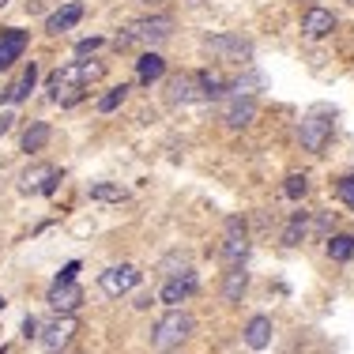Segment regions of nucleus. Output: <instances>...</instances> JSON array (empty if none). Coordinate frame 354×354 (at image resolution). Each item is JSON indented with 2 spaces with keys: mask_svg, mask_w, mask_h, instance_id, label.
<instances>
[{
  "mask_svg": "<svg viewBox=\"0 0 354 354\" xmlns=\"http://www.w3.org/2000/svg\"><path fill=\"white\" fill-rule=\"evenodd\" d=\"M204 49H207V53H215V61H223V64H241V68H249V64H252V53H257L249 38L230 35V30L207 35V38H204Z\"/></svg>",
  "mask_w": 354,
  "mask_h": 354,
  "instance_id": "obj_5",
  "label": "nucleus"
},
{
  "mask_svg": "<svg viewBox=\"0 0 354 354\" xmlns=\"http://www.w3.org/2000/svg\"><path fill=\"white\" fill-rule=\"evenodd\" d=\"M4 306H8V301H4V294H0V309H4Z\"/></svg>",
  "mask_w": 354,
  "mask_h": 354,
  "instance_id": "obj_36",
  "label": "nucleus"
},
{
  "mask_svg": "<svg viewBox=\"0 0 354 354\" xmlns=\"http://www.w3.org/2000/svg\"><path fill=\"white\" fill-rule=\"evenodd\" d=\"M57 185H61V170L49 162H30L19 174V192H27V196H53Z\"/></svg>",
  "mask_w": 354,
  "mask_h": 354,
  "instance_id": "obj_8",
  "label": "nucleus"
},
{
  "mask_svg": "<svg viewBox=\"0 0 354 354\" xmlns=\"http://www.w3.org/2000/svg\"><path fill=\"white\" fill-rule=\"evenodd\" d=\"M80 19H83V4H80V0H68V4H61L46 19V30H49V35H64V30H72Z\"/></svg>",
  "mask_w": 354,
  "mask_h": 354,
  "instance_id": "obj_18",
  "label": "nucleus"
},
{
  "mask_svg": "<svg viewBox=\"0 0 354 354\" xmlns=\"http://www.w3.org/2000/svg\"><path fill=\"white\" fill-rule=\"evenodd\" d=\"M53 136V129H49V121H30V129L23 132V151H41Z\"/></svg>",
  "mask_w": 354,
  "mask_h": 354,
  "instance_id": "obj_23",
  "label": "nucleus"
},
{
  "mask_svg": "<svg viewBox=\"0 0 354 354\" xmlns=\"http://www.w3.org/2000/svg\"><path fill=\"white\" fill-rule=\"evenodd\" d=\"M166 75V57L158 53V49H143L140 61H136V83L140 87H151L155 80H162Z\"/></svg>",
  "mask_w": 354,
  "mask_h": 354,
  "instance_id": "obj_16",
  "label": "nucleus"
},
{
  "mask_svg": "<svg viewBox=\"0 0 354 354\" xmlns=\"http://www.w3.org/2000/svg\"><path fill=\"white\" fill-rule=\"evenodd\" d=\"M196 272H189V275H177V279H166L162 283V290H158V298H162V306H170L177 309L181 301H189L192 294H196Z\"/></svg>",
  "mask_w": 354,
  "mask_h": 354,
  "instance_id": "obj_14",
  "label": "nucleus"
},
{
  "mask_svg": "<svg viewBox=\"0 0 354 354\" xmlns=\"http://www.w3.org/2000/svg\"><path fill=\"white\" fill-rule=\"evenodd\" d=\"M309 238V215L306 212H294L290 215V223H286V230H283V245H301V241Z\"/></svg>",
  "mask_w": 354,
  "mask_h": 354,
  "instance_id": "obj_22",
  "label": "nucleus"
},
{
  "mask_svg": "<svg viewBox=\"0 0 354 354\" xmlns=\"http://www.w3.org/2000/svg\"><path fill=\"white\" fill-rule=\"evenodd\" d=\"M245 257H249V226L241 215H230L223 226V260L226 268H234V264H245Z\"/></svg>",
  "mask_w": 354,
  "mask_h": 354,
  "instance_id": "obj_9",
  "label": "nucleus"
},
{
  "mask_svg": "<svg viewBox=\"0 0 354 354\" xmlns=\"http://www.w3.org/2000/svg\"><path fill=\"white\" fill-rule=\"evenodd\" d=\"M27 41H30V35H27V30H19V27H4V30H0V72H8L23 53H27Z\"/></svg>",
  "mask_w": 354,
  "mask_h": 354,
  "instance_id": "obj_13",
  "label": "nucleus"
},
{
  "mask_svg": "<svg viewBox=\"0 0 354 354\" xmlns=\"http://www.w3.org/2000/svg\"><path fill=\"white\" fill-rule=\"evenodd\" d=\"M98 286H102V294H109V298H121V294L140 286V268L136 264H113L98 275Z\"/></svg>",
  "mask_w": 354,
  "mask_h": 354,
  "instance_id": "obj_11",
  "label": "nucleus"
},
{
  "mask_svg": "<svg viewBox=\"0 0 354 354\" xmlns=\"http://www.w3.org/2000/svg\"><path fill=\"white\" fill-rule=\"evenodd\" d=\"M4 4H8V0H0V8H4Z\"/></svg>",
  "mask_w": 354,
  "mask_h": 354,
  "instance_id": "obj_38",
  "label": "nucleus"
},
{
  "mask_svg": "<svg viewBox=\"0 0 354 354\" xmlns=\"http://www.w3.org/2000/svg\"><path fill=\"white\" fill-rule=\"evenodd\" d=\"M332 132H335V109H332V106H313L306 117H301V124H298L301 147L313 151V155H320V151L328 147Z\"/></svg>",
  "mask_w": 354,
  "mask_h": 354,
  "instance_id": "obj_3",
  "label": "nucleus"
},
{
  "mask_svg": "<svg viewBox=\"0 0 354 354\" xmlns=\"http://www.w3.org/2000/svg\"><path fill=\"white\" fill-rule=\"evenodd\" d=\"M335 196H339L347 207H354V174H347V177H339V181H335Z\"/></svg>",
  "mask_w": 354,
  "mask_h": 354,
  "instance_id": "obj_28",
  "label": "nucleus"
},
{
  "mask_svg": "<svg viewBox=\"0 0 354 354\" xmlns=\"http://www.w3.org/2000/svg\"><path fill=\"white\" fill-rule=\"evenodd\" d=\"M140 4H147V8H158V4H166V0H140Z\"/></svg>",
  "mask_w": 354,
  "mask_h": 354,
  "instance_id": "obj_35",
  "label": "nucleus"
},
{
  "mask_svg": "<svg viewBox=\"0 0 354 354\" xmlns=\"http://www.w3.org/2000/svg\"><path fill=\"white\" fill-rule=\"evenodd\" d=\"M313 230H317V238H332V234H328V230H332V215H328V212H320L317 215V223H313Z\"/></svg>",
  "mask_w": 354,
  "mask_h": 354,
  "instance_id": "obj_30",
  "label": "nucleus"
},
{
  "mask_svg": "<svg viewBox=\"0 0 354 354\" xmlns=\"http://www.w3.org/2000/svg\"><path fill=\"white\" fill-rule=\"evenodd\" d=\"M174 35V15H143V19H132L121 35L113 38L117 49H132V46H147L158 49L162 41H170Z\"/></svg>",
  "mask_w": 354,
  "mask_h": 354,
  "instance_id": "obj_2",
  "label": "nucleus"
},
{
  "mask_svg": "<svg viewBox=\"0 0 354 354\" xmlns=\"http://www.w3.org/2000/svg\"><path fill=\"white\" fill-rule=\"evenodd\" d=\"M124 98H129V83H121V87H109L106 95L98 98V113H113V109L121 106Z\"/></svg>",
  "mask_w": 354,
  "mask_h": 354,
  "instance_id": "obj_26",
  "label": "nucleus"
},
{
  "mask_svg": "<svg viewBox=\"0 0 354 354\" xmlns=\"http://www.w3.org/2000/svg\"><path fill=\"white\" fill-rule=\"evenodd\" d=\"M46 301H49V309H53V313H75V309L83 306V286L75 283V279H68V283L53 279Z\"/></svg>",
  "mask_w": 354,
  "mask_h": 354,
  "instance_id": "obj_12",
  "label": "nucleus"
},
{
  "mask_svg": "<svg viewBox=\"0 0 354 354\" xmlns=\"http://www.w3.org/2000/svg\"><path fill=\"white\" fill-rule=\"evenodd\" d=\"M189 272H192V257L181 249L166 252V257L158 260V275H162V279H177V275H189Z\"/></svg>",
  "mask_w": 354,
  "mask_h": 354,
  "instance_id": "obj_20",
  "label": "nucleus"
},
{
  "mask_svg": "<svg viewBox=\"0 0 354 354\" xmlns=\"http://www.w3.org/2000/svg\"><path fill=\"white\" fill-rule=\"evenodd\" d=\"M38 328H41L38 317H30V313L23 317V335H27V339H38Z\"/></svg>",
  "mask_w": 354,
  "mask_h": 354,
  "instance_id": "obj_31",
  "label": "nucleus"
},
{
  "mask_svg": "<svg viewBox=\"0 0 354 354\" xmlns=\"http://www.w3.org/2000/svg\"><path fill=\"white\" fill-rule=\"evenodd\" d=\"M75 332H80L75 317L72 313H57L49 324L38 328V343H41V351H46V354H64V351L72 347Z\"/></svg>",
  "mask_w": 354,
  "mask_h": 354,
  "instance_id": "obj_7",
  "label": "nucleus"
},
{
  "mask_svg": "<svg viewBox=\"0 0 354 354\" xmlns=\"http://www.w3.org/2000/svg\"><path fill=\"white\" fill-rule=\"evenodd\" d=\"M223 121L226 129H249L257 121V95H245V91H226L223 98Z\"/></svg>",
  "mask_w": 354,
  "mask_h": 354,
  "instance_id": "obj_10",
  "label": "nucleus"
},
{
  "mask_svg": "<svg viewBox=\"0 0 354 354\" xmlns=\"http://www.w3.org/2000/svg\"><path fill=\"white\" fill-rule=\"evenodd\" d=\"M332 30H335V15L328 8H317V4L306 8V15H301V35L317 41V38H328Z\"/></svg>",
  "mask_w": 354,
  "mask_h": 354,
  "instance_id": "obj_15",
  "label": "nucleus"
},
{
  "mask_svg": "<svg viewBox=\"0 0 354 354\" xmlns=\"http://www.w3.org/2000/svg\"><path fill=\"white\" fill-rule=\"evenodd\" d=\"M102 75H106V61H95V57H91V61H68V64H61V68L49 75V83H46L49 98L68 109V106L80 102L83 91H87L91 83H98Z\"/></svg>",
  "mask_w": 354,
  "mask_h": 354,
  "instance_id": "obj_1",
  "label": "nucleus"
},
{
  "mask_svg": "<svg viewBox=\"0 0 354 354\" xmlns=\"http://www.w3.org/2000/svg\"><path fill=\"white\" fill-rule=\"evenodd\" d=\"M347 4H351V8H354V0H347Z\"/></svg>",
  "mask_w": 354,
  "mask_h": 354,
  "instance_id": "obj_39",
  "label": "nucleus"
},
{
  "mask_svg": "<svg viewBox=\"0 0 354 354\" xmlns=\"http://www.w3.org/2000/svg\"><path fill=\"white\" fill-rule=\"evenodd\" d=\"M283 192H286L290 200H301V196L309 192V177H306V174H290V177H286V185H283Z\"/></svg>",
  "mask_w": 354,
  "mask_h": 354,
  "instance_id": "obj_27",
  "label": "nucleus"
},
{
  "mask_svg": "<svg viewBox=\"0 0 354 354\" xmlns=\"http://www.w3.org/2000/svg\"><path fill=\"white\" fill-rule=\"evenodd\" d=\"M91 200H98V204H121L124 189L121 185H109V181H98V185H91Z\"/></svg>",
  "mask_w": 354,
  "mask_h": 354,
  "instance_id": "obj_24",
  "label": "nucleus"
},
{
  "mask_svg": "<svg viewBox=\"0 0 354 354\" xmlns=\"http://www.w3.org/2000/svg\"><path fill=\"white\" fill-rule=\"evenodd\" d=\"M245 286H249V272H245V264H234L230 272H226V279H223V301H241Z\"/></svg>",
  "mask_w": 354,
  "mask_h": 354,
  "instance_id": "obj_21",
  "label": "nucleus"
},
{
  "mask_svg": "<svg viewBox=\"0 0 354 354\" xmlns=\"http://www.w3.org/2000/svg\"><path fill=\"white\" fill-rule=\"evenodd\" d=\"M272 317H264V313H257V317H249V324H245V347L249 351H264V347H272Z\"/></svg>",
  "mask_w": 354,
  "mask_h": 354,
  "instance_id": "obj_19",
  "label": "nucleus"
},
{
  "mask_svg": "<svg viewBox=\"0 0 354 354\" xmlns=\"http://www.w3.org/2000/svg\"><path fill=\"white\" fill-rule=\"evenodd\" d=\"M328 257L339 260V264H343V260H351L354 257V238H351V234H335V238H328Z\"/></svg>",
  "mask_w": 354,
  "mask_h": 354,
  "instance_id": "obj_25",
  "label": "nucleus"
},
{
  "mask_svg": "<svg viewBox=\"0 0 354 354\" xmlns=\"http://www.w3.org/2000/svg\"><path fill=\"white\" fill-rule=\"evenodd\" d=\"M166 102L174 109L177 106H200V102H212L207 98V87H204V75L200 72H181L166 83Z\"/></svg>",
  "mask_w": 354,
  "mask_h": 354,
  "instance_id": "obj_6",
  "label": "nucleus"
},
{
  "mask_svg": "<svg viewBox=\"0 0 354 354\" xmlns=\"http://www.w3.org/2000/svg\"><path fill=\"white\" fill-rule=\"evenodd\" d=\"M12 124H15V113H12V109H4V113H0V136H8Z\"/></svg>",
  "mask_w": 354,
  "mask_h": 354,
  "instance_id": "obj_32",
  "label": "nucleus"
},
{
  "mask_svg": "<svg viewBox=\"0 0 354 354\" xmlns=\"http://www.w3.org/2000/svg\"><path fill=\"white\" fill-rule=\"evenodd\" d=\"M0 354H8V347H0Z\"/></svg>",
  "mask_w": 354,
  "mask_h": 354,
  "instance_id": "obj_37",
  "label": "nucleus"
},
{
  "mask_svg": "<svg viewBox=\"0 0 354 354\" xmlns=\"http://www.w3.org/2000/svg\"><path fill=\"white\" fill-rule=\"evenodd\" d=\"M27 12H30V15H38V12H46V0H30V4H27Z\"/></svg>",
  "mask_w": 354,
  "mask_h": 354,
  "instance_id": "obj_34",
  "label": "nucleus"
},
{
  "mask_svg": "<svg viewBox=\"0 0 354 354\" xmlns=\"http://www.w3.org/2000/svg\"><path fill=\"white\" fill-rule=\"evenodd\" d=\"M35 87H38V64L30 61L27 68H23V75H19V80H15L12 87H8L4 95H0V102H8V106H19V102H27V98H30V91H35Z\"/></svg>",
  "mask_w": 354,
  "mask_h": 354,
  "instance_id": "obj_17",
  "label": "nucleus"
},
{
  "mask_svg": "<svg viewBox=\"0 0 354 354\" xmlns=\"http://www.w3.org/2000/svg\"><path fill=\"white\" fill-rule=\"evenodd\" d=\"M102 46H106V38H102V35L80 38V41H75V57H87V53H95V49H102Z\"/></svg>",
  "mask_w": 354,
  "mask_h": 354,
  "instance_id": "obj_29",
  "label": "nucleus"
},
{
  "mask_svg": "<svg viewBox=\"0 0 354 354\" xmlns=\"http://www.w3.org/2000/svg\"><path fill=\"white\" fill-rule=\"evenodd\" d=\"M192 328H196L192 313H185V309H170V313H166V317L155 324V332H151V347L170 354V351H177L185 339H189Z\"/></svg>",
  "mask_w": 354,
  "mask_h": 354,
  "instance_id": "obj_4",
  "label": "nucleus"
},
{
  "mask_svg": "<svg viewBox=\"0 0 354 354\" xmlns=\"http://www.w3.org/2000/svg\"><path fill=\"white\" fill-rule=\"evenodd\" d=\"M75 272H80V260H72V264H64L57 279H61V283H68V279H75Z\"/></svg>",
  "mask_w": 354,
  "mask_h": 354,
  "instance_id": "obj_33",
  "label": "nucleus"
}]
</instances>
